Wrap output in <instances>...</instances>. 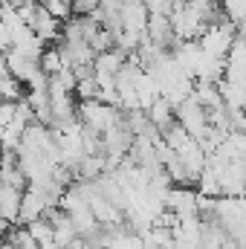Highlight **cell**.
Returning a JSON list of instances; mask_svg holds the SVG:
<instances>
[{"label":"cell","instance_id":"obj_9","mask_svg":"<svg viewBox=\"0 0 246 249\" xmlns=\"http://www.w3.org/2000/svg\"><path fill=\"white\" fill-rule=\"evenodd\" d=\"M12 47V35H9V29H6V23L0 20V53H6Z\"/></svg>","mask_w":246,"mask_h":249},{"label":"cell","instance_id":"obj_6","mask_svg":"<svg viewBox=\"0 0 246 249\" xmlns=\"http://www.w3.org/2000/svg\"><path fill=\"white\" fill-rule=\"evenodd\" d=\"M124 55L122 50H116V47H110V50H105V53H96L93 55V72H99V75H116L119 72V67L124 64Z\"/></svg>","mask_w":246,"mask_h":249},{"label":"cell","instance_id":"obj_5","mask_svg":"<svg viewBox=\"0 0 246 249\" xmlns=\"http://www.w3.org/2000/svg\"><path fill=\"white\" fill-rule=\"evenodd\" d=\"M29 29H32L44 44H55V41L61 38V20H58V18H53L41 3H38V12H35V18H32V23H29Z\"/></svg>","mask_w":246,"mask_h":249},{"label":"cell","instance_id":"obj_1","mask_svg":"<svg viewBox=\"0 0 246 249\" xmlns=\"http://www.w3.org/2000/svg\"><path fill=\"white\" fill-rule=\"evenodd\" d=\"M75 116L78 122L105 133L107 127H116L122 124V107L116 105H107V102H99V99H87V102H78L75 105Z\"/></svg>","mask_w":246,"mask_h":249},{"label":"cell","instance_id":"obj_10","mask_svg":"<svg viewBox=\"0 0 246 249\" xmlns=\"http://www.w3.org/2000/svg\"><path fill=\"white\" fill-rule=\"evenodd\" d=\"M12 72H9V67H6V58H3V53H0V81L3 78H9Z\"/></svg>","mask_w":246,"mask_h":249},{"label":"cell","instance_id":"obj_8","mask_svg":"<svg viewBox=\"0 0 246 249\" xmlns=\"http://www.w3.org/2000/svg\"><path fill=\"white\" fill-rule=\"evenodd\" d=\"M18 99H23V90H20V81L18 78H3L0 81V102H18Z\"/></svg>","mask_w":246,"mask_h":249},{"label":"cell","instance_id":"obj_7","mask_svg":"<svg viewBox=\"0 0 246 249\" xmlns=\"http://www.w3.org/2000/svg\"><path fill=\"white\" fill-rule=\"evenodd\" d=\"M223 6V18L235 26L244 29V18H246V0H217Z\"/></svg>","mask_w":246,"mask_h":249},{"label":"cell","instance_id":"obj_3","mask_svg":"<svg viewBox=\"0 0 246 249\" xmlns=\"http://www.w3.org/2000/svg\"><path fill=\"white\" fill-rule=\"evenodd\" d=\"M47 206H50V203H47V191H41V188H35V186H26L23 191H20V209H18V223H20V226H26L29 220L41 217Z\"/></svg>","mask_w":246,"mask_h":249},{"label":"cell","instance_id":"obj_4","mask_svg":"<svg viewBox=\"0 0 246 249\" xmlns=\"http://www.w3.org/2000/svg\"><path fill=\"white\" fill-rule=\"evenodd\" d=\"M148 9L142 0H122L119 6V26L130 29V32H145V23H148Z\"/></svg>","mask_w":246,"mask_h":249},{"label":"cell","instance_id":"obj_2","mask_svg":"<svg viewBox=\"0 0 246 249\" xmlns=\"http://www.w3.org/2000/svg\"><path fill=\"white\" fill-rule=\"evenodd\" d=\"M238 32H241V29H235L226 18L217 20V23H206V29H203L200 38H197V47H200L206 55L223 58V55L229 53V47H232V41H235Z\"/></svg>","mask_w":246,"mask_h":249}]
</instances>
